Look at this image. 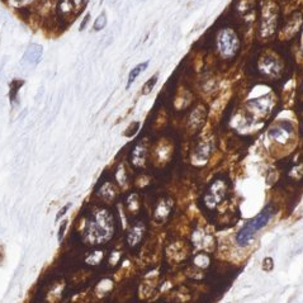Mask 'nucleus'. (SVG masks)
I'll list each match as a JSON object with an SVG mask.
<instances>
[{
  "instance_id": "1",
  "label": "nucleus",
  "mask_w": 303,
  "mask_h": 303,
  "mask_svg": "<svg viewBox=\"0 0 303 303\" xmlns=\"http://www.w3.org/2000/svg\"><path fill=\"white\" fill-rule=\"evenodd\" d=\"M114 234L113 215L106 208L94 211L85 227V239L89 244L99 245L108 241Z\"/></svg>"
},
{
  "instance_id": "2",
  "label": "nucleus",
  "mask_w": 303,
  "mask_h": 303,
  "mask_svg": "<svg viewBox=\"0 0 303 303\" xmlns=\"http://www.w3.org/2000/svg\"><path fill=\"white\" fill-rule=\"evenodd\" d=\"M275 213V210H274L271 206H268L266 208H264L263 211L258 216H255L254 218L250 219L244 227L239 231L236 236V242L239 246L245 247L250 244V241L252 240V237L255 236L258 231H260L266 223L271 219V217Z\"/></svg>"
},
{
  "instance_id": "3",
  "label": "nucleus",
  "mask_w": 303,
  "mask_h": 303,
  "mask_svg": "<svg viewBox=\"0 0 303 303\" xmlns=\"http://www.w3.org/2000/svg\"><path fill=\"white\" fill-rule=\"evenodd\" d=\"M217 46H218L219 54L224 59H232L236 56L240 48V41L236 32L231 28H224L218 33L217 37Z\"/></svg>"
},
{
  "instance_id": "4",
  "label": "nucleus",
  "mask_w": 303,
  "mask_h": 303,
  "mask_svg": "<svg viewBox=\"0 0 303 303\" xmlns=\"http://www.w3.org/2000/svg\"><path fill=\"white\" fill-rule=\"evenodd\" d=\"M227 192H229V187H227L226 180L217 179L206 192L205 197H203V203L208 210H215L217 206L226 198Z\"/></svg>"
},
{
  "instance_id": "5",
  "label": "nucleus",
  "mask_w": 303,
  "mask_h": 303,
  "mask_svg": "<svg viewBox=\"0 0 303 303\" xmlns=\"http://www.w3.org/2000/svg\"><path fill=\"white\" fill-rule=\"evenodd\" d=\"M74 14V0H57L56 8H55V17H56L57 24H66Z\"/></svg>"
},
{
  "instance_id": "6",
  "label": "nucleus",
  "mask_w": 303,
  "mask_h": 303,
  "mask_svg": "<svg viewBox=\"0 0 303 303\" xmlns=\"http://www.w3.org/2000/svg\"><path fill=\"white\" fill-rule=\"evenodd\" d=\"M171 210H173V200L170 198H163V199L159 200L155 211H154V219L156 221V223L166 222V219L170 216Z\"/></svg>"
},
{
  "instance_id": "7",
  "label": "nucleus",
  "mask_w": 303,
  "mask_h": 303,
  "mask_svg": "<svg viewBox=\"0 0 303 303\" xmlns=\"http://www.w3.org/2000/svg\"><path fill=\"white\" fill-rule=\"evenodd\" d=\"M292 135H293V130H292L291 124L288 123L286 126L284 124H278V126H274L269 130V136L278 143H282V145H286L289 141V138L292 137Z\"/></svg>"
},
{
  "instance_id": "8",
  "label": "nucleus",
  "mask_w": 303,
  "mask_h": 303,
  "mask_svg": "<svg viewBox=\"0 0 303 303\" xmlns=\"http://www.w3.org/2000/svg\"><path fill=\"white\" fill-rule=\"evenodd\" d=\"M42 52H43V47L41 46V44L32 43L31 46H28L27 49H26L22 61L28 65L38 64L40 60L42 59Z\"/></svg>"
},
{
  "instance_id": "9",
  "label": "nucleus",
  "mask_w": 303,
  "mask_h": 303,
  "mask_svg": "<svg viewBox=\"0 0 303 303\" xmlns=\"http://www.w3.org/2000/svg\"><path fill=\"white\" fill-rule=\"evenodd\" d=\"M146 227L143 222H136L132 227L130 229L129 235H127V242L131 247L137 246L142 240L143 235H145Z\"/></svg>"
},
{
  "instance_id": "10",
  "label": "nucleus",
  "mask_w": 303,
  "mask_h": 303,
  "mask_svg": "<svg viewBox=\"0 0 303 303\" xmlns=\"http://www.w3.org/2000/svg\"><path fill=\"white\" fill-rule=\"evenodd\" d=\"M192 242L197 249L199 250H208L211 245H213V239L211 235H208L205 231H195L193 234Z\"/></svg>"
},
{
  "instance_id": "11",
  "label": "nucleus",
  "mask_w": 303,
  "mask_h": 303,
  "mask_svg": "<svg viewBox=\"0 0 303 303\" xmlns=\"http://www.w3.org/2000/svg\"><path fill=\"white\" fill-rule=\"evenodd\" d=\"M146 161V147L142 143H138L131 153V163L136 168H142Z\"/></svg>"
},
{
  "instance_id": "12",
  "label": "nucleus",
  "mask_w": 303,
  "mask_h": 303,
  "mask_svg": "<svg viewBox=\"0 0 303 303\" xmlns=\"http://www.w3.org/2000/svg\"><path fill=\"white\" fill-rule=\"evenodd\" d=\"M99 195L102 199L107 200V202H112L117 195V189L111 182H106L100 188H99Z\"/></svg>"
},
{
  "instance_id": "13",
  "label": "nucleus",
  "mask_w": 303,
  "mask_h": 303,
  "mask_svg": "<svg viewBox=\"0 0 303 303\" xmlns=\"http://www.w3.org/2000/svg\"><path fill=\"white\" fill-rule=\"evenodd\" d=\"M147 66H148V61H145L142 62V64H138L137 66L133 67V69L131 70L129 75V80H127V89H129L131 85L133 84V82L140 77V74H142V72L147 69Z\"/></svg>"
},
{
  "instance_id": "14",
  "label": "nucleus",
  "mask_w": 303,
  "mask_h": 303,
  "mask_svg": "<svg viewBox=\"0 0 303 303\" xmlns=\"http://www.w3.org/2000/svg\"><path fill=\"white\" fill-rule=\"evenodd\" d=\"M126 206H127V210H129L131 213L137 212L138 208H140V199H138V195L135 194V193L130 194L126 200Z\"/></svg>"
},
{
  "instance_id": "15",
  "label": "nucleus",
  "mask_w": 303,
  "mask_h": 303,
  "mask_svg": "<svg viewBox=\"0 0 303 303\" xmlns=\"http://www.w3.org/2000/svg\"><path fill=\"white\" fill-rule=\"evenodd\" d=\"M24 82L23 80H13L10 83V90H9V98L10 102H14L18 96V91L20 90V88L23 87Z\"/></svg>"
},
{
  "instance_id": "16",
  "label": "nucleus",
  "mask_w": 303,
  "mask_h": 303,
  "mask_svg": "<svg viewBox=\"0 0 303 303\" xmlns=\"http://www.w3.org/2000/svg\"><path fill=\"white\" fill-rule=\"evenodd\" d=\"M158 79H159V74H155L153 78H150V79L146 82V84L143 85L142 88L143 95H147V94H150L151 91H153V89L155 88V84L158 83Z\"/></svg>"
},
{
  "instance_id": "17",
  "label": "nucleus",
  "mask_w": 303,
  "mask_h": 303,
  "mask_svg": "<svg viewBox=\"0 0 303 303\" xmlns=\"http://www.w3.org/2000/svg\"><path fill=\"white\" fill-rule=\"evenodd\" d=\"M194 263H195V265L200 266V268H207V266L210 265V258H208L207 254L199 252V254L195 257Z\"/></svg>"
},
{
  "instance_id": "18",
  "label": "nucleus",
  "mask_w": 303,
  "mask_h": 303,
  "mask_svg": "<svg viewBox=\"0 0 303 303\" xmlns=\"http://www.w3.org/2000/svg\"><path fill=\"white\" fill-rule=\"evenodd\" d=\"M107 24V15L106 13H102L100 15H99L98 18L95 19V22H94V31H102L104 27H106Z\"/></svg>"
},
{
  "instance_id": "19",
  "label": "nucleus",
  "mask_w": 303,
  "mask_h": 303,
  "mask_svg": "<svg viewBox=\"0 0 303 303\" xmlns=\"http://www.w3.org/2000/svg\"><path fill=\"white\" fill-rule=\"evenodd\" d=\"M103 259V251H94L91 252L90 257L87 259V263L88 264H93V265H96V264H99Z\"/></svg>"
},
{
  "instance_id": "20",
  "label": "nucleus",
  "mask_w": 303,
  "mask_h": 303,
  "mask_svg": "<svg viewBox=\"0 0 303 303\" xmlns=\"http://www.w3.org/2000/svg\"><path fill=\"white\" fill-rule=\"evenodd\" d=\"M138 129H140V123H138V122H133L129 129L126 130L124 135H126L127 137H132V136L136 135V132H137Z\"/></svg>"
},
{
  "instance_id": "21",
  "label": "nucleus",
  "mask_w": 303,
  "mask_h": 303,
  "mask_svg": "<svg viewBox=\"0 0 303 303\" xmlns=\"http://www.w3.org/2000/svg\"><path fill=\"white\" fill-rule=\"evenodd\" d=\"M274 266V263H273V259L271 258H265L264 259V263H263V269L265 271H270L271 269H273Z\"/></svg>"
},
{
  "instance_id": "22",
  "label": "nucleus",
  "mask_w": 303,
  "mask_h": 303,
  "mask_svg": "<svg viewBox=\"0 0 303 303\" xmlns=\"http://www.w3.org/2000/svg\"><path fill=\"white\" fill-rule=\"evenodd\" d=\"M66 227H67V219H65V221L61 222V226H60L59 229V236H57L59 241H61L62 237H64L65 231H66Z\"/></svg>"
},
{
  "instance_id": "23",
  "label": "nucleus",
  "mask_w": 303,
  "mask_h": 303,
  "mask_svg": "<svg viewBox=\"0 0 303 303\" xmlns=\"http://www.w3.org/2000/svg\"><path fill=\"white\" fill-rule=\"evenodd\" d=\"M70 207H71V205H70V203H69V205H66V206H65V207H64V208H62V210H61V211H60V212H59V213H57V217H56V221H59V219H60V218H61V217H62V216H65V213H66V212H67V210H69V208H70Z\"/></svg>"
},
{
  "instance_id": "24",
  "label": "nucleus",
  "mask_w": 303,
  "mask_h": 303,
  "mask_svg": "<svg viewBox=\"0 0 303 303\" xmlns=\"http://www.w3.org/2000/svg\"><path fill=\"white\" fill-rule=\"evenodd\" d=\"M88 20H89V14L87 15V17L84 18V20H83V22H82V26H80V31L84 30L85 26H87V23H88Z\"/></svg>"
}]
</instances>
